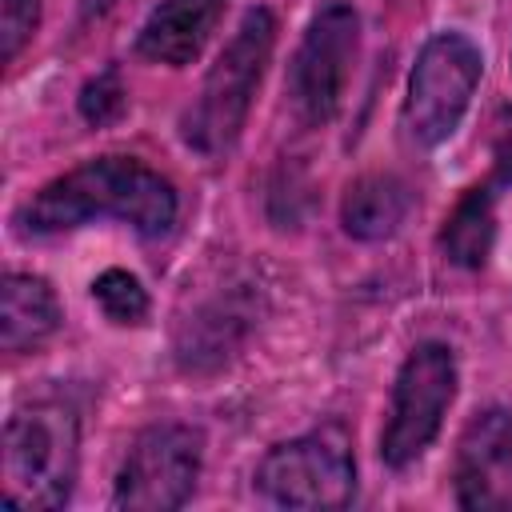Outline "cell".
Masks as SVG:
<instances>
[{
	"label": "cell",
	"instance_id": "6da1fadb",
	"mask_svg": "<svg viewBox=\"0 0 512 512\" xmlns=\"http://www.w3.org/2000/svg\"><path fill=\"white\" fill-rule=\"evenodd\" d=\"M176 208V188L144 160L92 156L32 192L16 208L12 224L20 236H56L112 216L152 240L176 224Z\"/></svg>",
	"mask_w": 512,
	"mask_h": 512
},
{
	"label": "cell",
	"instance_id": "7a4b0ae2",
	"mask_svg": "<svg viewBox=\"0 0 512 512\" xmlns=\"http://www.w3.org/2000/svg\"><path fill=\"white\" fill-rule=\"evenodd\" d=\"M272 48H276V16L264 4H256L244 12L232 40L208 68L192 108L180 116V140L192 152L212 160L236 148L252 112V96L260 88V76L272 60Z\"/></svg>",
	"mask_w": 512,
	"mask_h": 512
},
{
	"label": "cell",
	"instance_id": "3957f363",
	"mask_svg": "<svg viewBox=\"0 0 512 512\" xmlns=\"http://www.w3.org/2000/svg\"><path fill=\"white\" fill-rule=\"evenodd\" d=\"M80 472V420L64 400L16 408L4 424V508H64Z\"/></svg>",
	"mask_w": 512,
	"mask_h": 512
},
{
	"label": "cell",
	"instance_id": "277c9868",
	"mask_svg": "<svg viewBox=\"0 0 512 512\" xmlns=\"http://www.w3.org/2000/svg\"><path fill=\"white\" fill-rule=\"evenodd\" d=\"M256 492L276 508H348L356 496L352 436L328 420L304 436L272 444L256 464Z\"/></svg>",
	"mask_w": 512,
	"mask_h": 512
},
{
	"label": "cell",
	"instance_id": "5b68a950",
	"mask_svg": "<svg viewBox=\"0 0 512 512\" xmlns=\"http://www.w3.org/2000/svg\"><path fill=\"white\" fill-rule=\"evenodd\" d=\"M484 76V52L464 32H436L416 52V64L408 72V96L400 108V128L416 148L444 144Z\"/></svg>",
	"mask_w": 512,
	"mask_h": 512
},
{
	"label": "cell",
	"instance_id": "8992f818",
	"mask_svg": "<svg viewBox=\"0 0 512 512\" xmlns=\"http://www.w3.org/2000/svg\"><path fill=\"white\" fill-rule=\"evenodd\" d=\"M456 384H460V368L448 344L424 340L404 356L392 380L388 420L380 432V460L388 468L400 472L428 452V444L440 436V424L456 400Z\"/></svg>",
	"mask_w": 512,
	"mask_h": 512
},
{
	"label": "cell",
	"instance_id": "52a82bcc",
	"mask_svg": "<svg viewBox=\"0 0 512 512\" xmlns=\"http://www.w3.org/2000/svg\"><path fill=\"white\" fill-rule=\"evenodd\" d=\"M356 56H360L356 8L324 4L308 20V28L292 52V64H288V100L304 124L320 128V124L336 120V112L348 96V84H352Z\"/></svg>",
	"mask_w": 512,
	"mask_h": 512
},
{
	"label": "cell",
	"instance_id": "ba28073f",
	"mask_svg": "<svg viewBox=\"0 0 512 512\" xmlns=\"http://www.w3.org/2000/svg\"><path fill=\"white\" fill-rule=\"evenodd\" d=\"M204 436L192 424H148L124 452L112 504L124 512H176L192 500Z\"/></svg>",
	"mask_w": 512,
	"mask_h": 512
},
{
	"label": "cell",
	"instance_id": "9c48e42d",
	"mask_svg": "<svg viewBox=\"0 0 512 512\" xmlns=\"http://www.w3.org/2000/svg\"><path fill=\"white\" fill-rule=\"evenodd\" d=\"M452 500L468 512H512V408H484L460 432Z\"/></svg>",
	"mask_w": 512,
	"mask_h": 512
},
{
	"label": "cell",
	"instance_id": "30bf717a",
	"mask_svg": "<svg viewBox=\"0 0 512 512\" xmlns=\"http://www.w3.org/2000/svg\"><path fill=\"white\" fill-rule=\"evenodd\" d=\"M224 8L228 0H160L136 36V52L164 68H188L212 40Z\"/></svg>",
	"mask_w": 512,
	"mask_h": 512
},
{
	"label": "cell",
	"instance_id": "8fae6325",
	"mask_svg": "<svg viewBox=\"0 0 512 512\" xmlns=\"http://www.w3.org/2000/svg\"><path fill=\"white\" fill-rule=\"evenodd\" d=\"M60 300L44 276L8 272L0 280V348L20 356L36 352L60 332Z\"/></svg>",
	"mask_w": 512,
	"mask_h": 512
},
{
	"label": "cell",
	"instance_id": "7c38bea8",
	"mask_svg": "<svg viewBox=\"0 0 512 512\" xmlns=\"http://www.w3.org/2000/svg\"><path fill=\"white\" fill-rule=\"evenodd\" d=\"M416 196L412 188L392 176V172H364L348 184L344 200H340V224L352 240H388L404 228L408 212H412Z\"/></svg>",
	"mask_w": 512,
	"mask_h": 512
},
{
	"label": "cell",
	"instance_id": "4fadbf2b",
	"mask_svg": "<svg viewBox=\"0 0 512 512\" xmlns=\"http://www.w3.org/2000/svg\"><path fill=\"white\" fill-rule=\"evenodd\" d=\"M492 200H496V188L492 180L488 184H476L468 188L452 212L444 216V228H440V252L448 264L456 268H484L488 256H492V240H496V212H492Z\"/></svg>",
	"mask_w": 512,
	"mask_h": 512
},
{
	"label": "cell",
	"instance_id": "5bb4252c",
	"mask_svg": "<svg viewBox=\"0 0 512 512\" xmlns=\"http://www.w3.org/2000/svg\"><path fill=\"white\" fill-rule=\"evenodd\" d=\"M92 300L104 312V320H112L120 328L148 320V292H144L140 276H132L124 268H104L92 280Z\"/></svg>",
	"mask_w": 512,
	"mask_h": 512
},
{
	"label": "cell",
	"instance_id": "9a60e30c",
	"mask_svg": "<svg viewBox=\"0 0 512 512\" xmlns=\"http://www.w3.org/2000/svg\"><path fill=\"white\" fill-rule=\"evenodd\" d=\"M76 108H80V116H84L88 124H96V128L120 120V112L128 108V92H124V84H120V68H104L100 76H92V80L80 88Z\"/></svg>",
	"mask_w": 512,
	"mask_h": 512
},
{
	"label": "cell",
	"instance_id": "2e32d148",
	"mask_svg": "<svg viewBox=\"0 0 512 512\" xmlns=\"http://www.w3.org/2000/svg\"><path fill=\"white\" fill-rule=\"evenodd\" d=\"M40 28V0H0V60L12 64L16 52Z\"/></svg>",
	"mask_w": 512,
	"mask_h": 512
}]
</instances>
